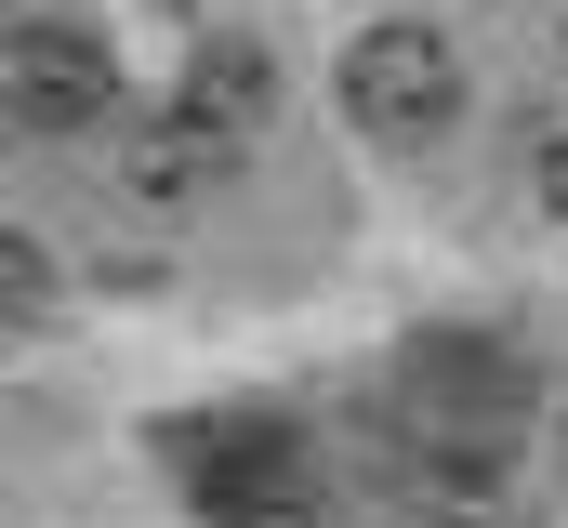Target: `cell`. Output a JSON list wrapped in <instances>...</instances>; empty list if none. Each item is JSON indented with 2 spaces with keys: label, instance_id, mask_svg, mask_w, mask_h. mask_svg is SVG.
<instances>
[{
  "label": "cell",
  "instance_id": "1",
  "mask_svg": "<svg viewBox=\"0 0 568 528\" xmlns=\"http://www.w3.org/2000/svg\"><path fill=\"white\" fill-rule=\"evenodd\" d=\"M172 463L199 476V516L212 528H331L291 423H172Z\"/></svg>",
  "mask_w": 568,
  "mask_h": 528
},
{
  "label": "cell",
  "instance_id": "2",
  "mask_svg": "<svg viewBox=\"0 0 568 528\" xmlns=\"http://www.w3.org/2000/svg\"><path fill=\"white\" fill-rule=\"evenodd\" d=\"M516 409H529V384H516L503 344H476V331L410 344V423H424V449L449 463V476H489L503 436H516Z\"/></svg>",
  "mask_w": 568,
  "mask_h": 528
},
{
  "label": "cell",
  "instance_id": "3",
  "mask_svg": "<svg viewBox=\"0 0 568 528\" xmlns=\"http://www.w3.org/2000/svg\"><path fill=\"white\" fill-rule=\"evenodd\" d=\"M344 120L371 132V145H436V132L463 120V53L436 27H371L344 53Z\"/></svg>",
  "mask_w": 568,
  "mask_h": 528
},
{
  "label": "cell",
  "instance_id": "4",
  "mask_svg": "<svg viewBox=\"0 0 568 528\" xmlns=\"http://www.w3.org/2000/svg\"><path fill=\"white\" fill-rule=\"evenodd\" d=\"M0 106L40 132H80L120 106V80H106V53L80 40V27H53V13H27V27H0Z\"/></svg>",
  "mask_w": 568,
  "mask_h": 528
},
{
  "label": "cell",
  "instance_id": "5",
  "mask_svg": "<svg viewBox=\"0 0 568 528\" xmlns=\"http://www.w3.org/2000/svg\"><path fill=\"white\" fill-rule=\"evenodd\" d=\"M225 159H239V145H212L185 106H159V120H133V132H120V185H133L145 212H185L199 185H225Z\"/></svg>",
  "mask_w": 568,
  "mask_h": 528
},
{
  "label": "cell",
  "instance_id": "6",
  "mask_svg": "<svg viewBox=\"0 0 568 528\" xmlns=\"http://www.w3.org/2000/svg\"><path fill=\"white\" fill-rule=\"evenodd\" d=\"M265 106H278V80H265V53H252V40H225V53H199V67H185V120L212 132V145H252Z\"/></svg>",
  "mask_w": 568,
  "mask_h": 528
},
{
  "label": "cell",
  "instance_id": "7",
  "mask_svg": "<svg viewBox=\"0 0 568 528\" xmlns=\"http://www.w3.org/2000/svg\"><path fill=\"white\" fill-rule=\"evenodd\" d=\"M40 317H53V252L40 238H0V344L40 331Z\"/></svg>",
  "mask_w": 568,
  "mask_h": 528
},
{
  "label": "cell",
  "instance_id": "8",
  "mask_svg": "<svg viewBox=\"0 0 568 528\" xmlns=\"http://www.w3.org/2000/svg\"><path fill=\"white\" fill-rule=\"evenodd\" d=\"M542 212H568V145H556V159H542Z\"/></svg>",
  "mask_w": 568,
  "mask_h": 528
},
{
  "label": "cell",
  "instance_id": "9",
  "mask_svg": "<svg viewBox=\"0 0 568 528\" xmlns=\"http://www.w3.org/2000/svg\"><path fill=\"white\" fill-rule=\"evenodd\" d=\"M424 528H463V516H424Z\"/></svg>",
  "mask_w": 568,
  "mask_h": 528
}]
</instances>
